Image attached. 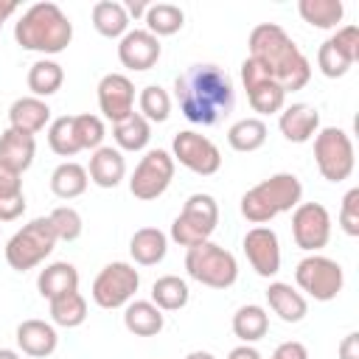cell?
Returning a JSON list of instances; mask_svg holds the SVG:
<instances>
[{
    "instance_id": "9a60e30c",
    "label": "cell",
    "mask_w": 359,
    "mask_h": 359,
    "mask_svg": "<svg viewBox=\"0 0 359 359\" xmlns=\"http://www.w3.org/2000/svg\"><path fill=\"white\" fill-rule=\"evenodd\" d=\"M241 84L247 90V98H250V107L258 112V115H272V112H280L283 104H286V90L269 79V73L252 62L250 56L241 62Z\"/></svg>"
},
{
    "instance_id": "7bdbcfd3",
    "label": "cell",
    "mask_w": 359,
    "mask_h": 359,
    "mask_svg": "<svg viewBox=\"0 0 359 359\" xmlns=\"http://www.w3.org/2000/svg\"><path fill=\"white\" fill-rule=\"evenodd\" d=\"M339 227L351 238L359 236V188H351L342 196V205H339Z\"/></svg>"
},
{
    "instance_id": "e0dca14e",
    "label": "cell",
    "mask_w": 359,
    "mask_h": 359,
    "mask_svg": "<svg viewBox=\"0 0 359 359\" xmlns=\"http://www.w3.org/2000/svg\"><path fill=\"white\" fill-rule=\"evenodd\" d=\"M98 107L109 123H121L135 112V84L123 73H107L98 81Z\"/></svg>"
},
{
    "instance_id": "836d02e7",
    "label": "cell",
    "mask_w": 359,
    "mask_h": 359,
    "mask_svg": "<svg viewBox=\"0 0 359 359\" xmlns=\"http://www.w3.org/2000/svg\"><path fill=\"white\" fill-rule=\"evenodd\" d=\"M266 132L269 129L261 118H241L227 129V143H230L233 151L250 154V151H255L266 143Z\"/></svg>"
},
{
    "instance_id": "c3c4849f",
    "label": "cell",
    "mask_w": 359,
    "mask_h": 359,
    "mask_svg": "<svg viewBox=\"0 0 359 359\" xmlns=\"http://www.w3.org/2000/svg\"><path fill=\"white\" fill-rule=\"evenodd\" d=\"M17 11V0H0V31H3V22Z\"/></svg>"
},
{
    "instance_id": "8d00e7d4",
    "label": "cell",
    "mask_w": 359,
    "mask_h": 359,
    "mask_svg": "<svg viewBox=\"0 0 359 359\" xmlns=\"http://www.w3.org/2000/svg\"><path fill=\"white\" fill-rule=\"evenodd\" d=\"M25 213L22 180L11 171L0 168V222H14Z\"/></svg>"
},
{
    "instance_id": "f35d334b",
    "label": "cell",
    "mask_w": 359,
    "mask_h": 359,
    "mask_svg": "<svg viewBox=\"0 0 359 359\" xmlns=\"http://www.w3.org/2000/svg\"><path fill=\"white\" fill-rule=\"evenodd\" d=\"M48 146L59 157H73L81 151L76 140V129H73V115H59L48 123Z\"/></svg>"
},
{
    "instance_id": "2e32d148",
    "label": "cell",
    "mask_w": 359,
    "mask_h": 359,
    "mask_svg": "<svg viewBox=\"0 0 359 359\" xmlns=\"http://www.w3.org/2000/svg\"><path fill=\"white\" fill-rule=\"evenodd\" d=\"M244 255L261 278H275L280 272V241L266 224H255L244 236Z\"/></svg>"
},
{
    "instance_id": "f1b7e54d",
    "label": "cell",
    "mask_w": 359,
    "mask_h": 359,
    "mask_svg": "<svg viewBox=\"0 0 359 359\" xmlns=\"http://www.w3.org/2000/svg\"><path fill=\"white\" fill-rule=\"evenodd\" d=\"M93 28L107 39H121L129 31V14L118 0H98L93 6Z\"/></svg>"
},
{
    "instance_id": "603a6c76",
    "label": "cell",
    "mask_w": 359,
    "mask_h": 359,
    "mask_svg": "<svg viewBox=\"0 0 359 359\" xmlns=\"http://www.w3.org/2000/svg\"><path fill=\"white\" fill-rule=\"evenodd\" d=\"M90 182H95L98 188H115L121 185V180L126 177V160L123 151L112 149V146H101L90 154V168H87Z\"/></svg>"
},
{
    "instance_id": "7dc6e473",
    "label": "cell",
    "mask_w": 359,
    "mask_h": 359,
    "mask_svg": "<svg viewBox=\"0 0 359 359\" xmlns=\"http://www.w3.org/2000/svg\"><path fill=\"white\" fill-rule=\"evenodd\" d=\"M227 359H264L252 345H238V348H233L230 353H227Z\"/></svg>"
},
{
    "instance_id": "7a4b0ae2",
    "label": "cell",
    "mask_w": 359,
    "mask_h": 359,
    "mask_svg": "<svg viewBox=\"0 0 359 359\" xmlns=\"http://www.w3.org/2000/svg\"><path fill=\"white\" fill-rule=\"evenodd\" d=\"M250 59L258 62L269 79H275L286 93L303 90L311 79V65L294 39L278 22H258L247 39Z\"/></svg>"
},
{
    "instance_id": "7402d4cb",
    "label": "cell",
    "mask_w": 359,
    "mask_h": 359,
    "mask_svg": "<svg viewBox=\"0 0 359 359\" xmlns=\"http://www.w3.org/2000/svg\"><path fill=\"white\" fill-rule=\"evenodd\" d=\"M50 123V107L36 95H22L8 107V126L22 135H36Z\"/></svg>"
},
{
    "instance_id": "681fc988",
    "label": "cell",
    "mask_w": 359,
    "mask_h": 359,
    "mask_svg": "<svg viewBox=\"0 0 359 359\" xmlns=\"http://www.w3.org/2000/svg\"><path fill=\"white\" fill-rule=\"evenodd\" d=\"M185 359H216V356H213L210 351H191Z\"/></svg>"
},
{
    "instance_id": "b9f144b4",
    "label": "cell",
    "mask_w": 359,
    "mask_h": 359,
    "mask_svg": "<svg viewBox=\"0 0 359 359\" xmlns=\"http://www.w3.org/2000/svg\"><path fill=\"white\" fill-rule=\"evenodd\" d=\"M50 224H53V233L59 241H76L84 230V222H81V213L70 205H59L50 210Z\"/></svg>"
},
{
    "instance_id": "d590c367",
    "label": "cell",
    "mask_w": 359,
    "mask_h": 359,
    "mask_svg": "<svg viewBox=\"0 0 359 359\" xmlns=\"http://www.w3.org/2000/svg\"><path fill=\"white\" fill-rule=\"evenodd\" d=\"M297 11L309 25L328 31V28H337L342 22L345 6H342V0H300Z\"/></svg>"
},
{
    "instance_id": "1f68e13d",
    "label": "cell",
    "mask_w": 359,
    "mask_h": 359,
    "mask_svg": "<svg viewBox=\"0 0 359 359\" xmlns=\"http://www.w3.org/2000/svg\"><path fill=\"white\" fill-rule=\"evenodd\" d=\"M269 331V314L264 306H255V303H247L241 306L236 314H233V334L250 345V342H258L261 337H266Z\"/></svg>"
},
{
    "instance_id": "f6af8a7d",
    "label": "cell",
    "mask_w": 359,
    "mask_h": 359,
    "mask_svg": "<svg viewBox=\"0 0 359 359\" xmlns=\"http://www.w3.org/2000/svg\"><path fill=\"white\" fill-rule=\"evenodd\" d=\"M339 359H359V331H351L342 337L339 348H337Z\"/></svg>"
},
{
    "instance_id": "d4e9b609",
    "label": "cell",
    "mask_w": 359,
    "mask_h": 359,
    "mask_svg": "<svg viewBox=\"0 0 359 359\" xmlns=\"http://www.w3.org/2000/svg\"><path fill=\"white\" fill-rule=\"evenodd\" d=\"M36 289L45 300H56L67 292H79V269L67 261H53L36 275Z\"/></svg>"
},
{
    "instance_id": "60d3db41",
    "label": "cell",
    "mask_w": 359,
    "mask_h": 359,
    "mask_svg": "<svg viewBox=\"0 0 359 359\" xmlns=\"http://www.w3.org/2000/svg\"><path fill=\"white\" fill-rule=\"evenodd\" d=\"M73 129H76V140H79L81 151H84V149H93V151L101 149L107 129H104V121H101L98 115H90V112L73 115Z\"/></svg>"
},
{
    "instance_id": "8fae6325",
    "label": "cell",
    "mask_w": 359,
    "mask_h": 359,
    "mask_svg": "<svg viewBox=\"0 0 359 359\" xmlns=\"http://www.w3.org/2000/svg\"><path fill=\"white\" fill-rule=\"evenodd\" d=\"M137 286H140L137 269H135L132 264H126V261H112V264H107V266L95 275L90 294H93L95 306L112 311V309L126 306V303L135 297Z\"/></svg>"
},
{
    "instance_id": "ee69618b",
    "label": "cell",
    "mask_w": 359,
    "mask_h": 359,
    "mask_svg": "<svg viewBox=\"0 0 359 359\" xmlns=\"http://www.w3.org/2000/svg\"><path fill=\"white\" fill-rule=\"evenodd\" d=\"M269 359H309V351H306V345H303V342L289 339V342H280Z\"/></svg>"
},
{
    "instance_id": "ac0fdd59",
    "label": "cell",
    "mask_w": 359,
    "mask_h": 359,
    "mask_svg": "<svg viewBox=\"0 0 359 359\" xmlns=\"http://www.w3.org/2000/svg\"><path fill=\"white\" fill-rule=\"evenodd\" d=\"M163 48L160 39L154 34H149L146 28H129L121 39H118V59L126 70H151L160 59Z\"/></svg>"
},
{
    "instance_id": "e575fe53",
    "label": "cell",
    "mask_w": 359,
    "mask_h": 359,
    "mask_svg": "<svg viewBox=\"0 0 359 359\" xmlns=\"http://www.w3.org/2000/svg\"><path fill=\"white\" fill-rule=\"evenodd\" d=\"M188 297H191L188 283L180 275H163L151 283V303L160 311H180L188 303Z\"/></svg>"
},
{
    "instance_id": "277c9868",
    "label": "cell",
    "mask_w": 359,
    "mask_h": 359,
    "mask_svg": "<svg viewBox=\"0 0 359 359\" xmlns=\"http://www.w3.org/2000/svg\"><path fill=\"white\" fill-rule=\"evenodd\" d=\"M303 199V185L294 174L289 171H280V174H272L266 180H261L258 185H252L250 191H244L241 196V216L252 224H266L272 222L275 216L286 213V210H294Z\"/></svg>"
},
{
    "instance_id": "f907efd6",
    "label": "cell",
    "mask_w": 359,
    "mask_h": 359,
    "mask_svg": "<svg viewBox=\"0 0 359 359\" xmlns=\"http://www.w3.org/2000/svg\"><path fill=\"white\" fill-rule=\"evenodd\" d=\"M0 359H20V353L11 348H0Z\"/></svg>"
},
{
    "instance_id": "52a82bcc",
    "label": "cell",
    "mask_w": 359,
    "mask_h": 359,
    "mask_svg": "<svg viewBox=\"0 0 359 359\" xmlns=\"http://www.w3.org/2000/svg\"><path fill=\"white\" fill-rule=\"evenodd\" d=\"M219 224V205L210 194H191L180 210V216L171 224V238L180 247H194L202 241H210L213 230Z\"/></svg>"
},
{
    "instance_id": "ba28073f",
    "label": "cell",
    "mask_w": 359,
    "mask_h": 359,
    "mask_svg": "<svg viewBox=\"0 0 359 359\" xmlns=\"http://www.w3.org/2000/svg\"><path fill=\"white\" fill-rule=\"evenodd\" d=\"M314 160H317V168H320L323 180L342 182L353 174V165H356L353 140L348 137L345 129L325 126L314 135Z\"/></svg>"
},
{
    "instance_id": "30bf717a",
    "label": "cell",
    "mask_w": 359,
    "mask_h": 359,
    "mask_svg": "<svg viewBox=\"0 0 359 359\" xmlns=\"http://www.w3.org/2000/svg\"><path fill=\"white\" fill-rule=\"evenodd\" d=\"M174 168H177V163L165 149H149L129 177L132 196L140 202H151V199L163 196L174 180Z\"/></svg>"
},
{
    "instance_id": "cb8c5ba5",
    "label": "cell",
    "mask_w": 359,
    "mask_h": 359,
    "mask_svg": "<svg viewBox=\"0 0 359 359\" xmlns=\"http://www.w3.org/2000/svg\"><path fill=\"white\" fill-rule=\"evenodd\" d=\"M266 303L283 323H300L309 314V303L303 292H297L292 283H283V280H272L266 286Z\"/></svg>"
},
{
    "instance_id": "4316f807",
    "label": "cell",
    "mask_w": 359,
    "mask_h": 359,
    "mask_svg": "<svg viewBox=\"0 0 359 359\" xmlns=\"http://www.w3.org/2000/svg\"><path fill=\"white\" fill-rule=\"evenodd\" d=\"M168 252V236L160 227H140L129 241V255L140 266H154Z\"/></svg>"
},
{
    "instance_id": "8992f818",
    "label": "cell",
    "mask_w": 359,
    "mask_h": 359,
    "mask_svg": "<svg viewBox=\"0 0 359 359\" xmlns=\"http://www.w3.org/2000/svg\"><path fill=\"white\" fill-rule=\"evenodd\" d=\"M185 269L188 275L210 289H227L238 278V261L230 250H224L216 241H202L188 247L185 252Z\"/></svg>"
},
{
    "instance_id": "3957f363",
    "label": "cell",
    "mask_w": 359,
    "mask_h": 359,
    "mask_svg": "<svg viewBox=\"0 0 359 359\" xmlns=\"http://www.w3.org/2000/svg\"><path fill=\"white\" fill-rule=\"evenodd\" d=\"M14 39L22 50H34L48 56L62 53L73 39V22L70 17L50 0H39L22 11V17L14 22Z\"/></svg>"
},
{
    "instance_id": "f546056e",
    "label": "cell",
    "mask_w": 359,
    "mask_h": 359,
    "mask_svg": "<svg viewBox=\"0 0 359 359\" xmlns=\"http://www.w3.org/2000/svg\"><path fill=\"white\" fill-rule=\"evenodd\" d=\"M112 137L118 143V151H143L151 140V123L140 112H132L121 123H112Z\"/></svg>"
},
{
    "instance_id": "4fadbf2b",
    "label": "cell",
    "mask_w": 359,
    "mask_h": 359,
    "mask_svg": "<svg viewBox=\"0 0 359 359\" xmlns=\"http://www.w3.org/2000/svg\"><path fill=\"white\" fill-rule=\"evenodd\" d=\"M359 59V28L356 25H342L337 28L317 50V67L325 79H339L345 76Z\"/></svg>"
},
{
    "instance_id": "83f0119b",
    "label": "cell",
    "mask_w": 359,
    "mask_h": 359,
    "mask_svg": "<svg viewBox=\"0 0 359 359\" xmlns=\"http://www.w3.org/2000/svg\"><path fill=\"white\" fill-rule=\"evenodd\" d=\"M90 185V177H87V168L81 163H73V160H65L53 168L50 174V191L53 196L59 199H76L87 191Z\"/></svg>"
},
{
    "instance_id": "5bb4252c",
    "label": "cell",
    "mask_w": 359,
    "mask_h": 359,
    "mask_svg": "<svg viewBox=\"0 0 359 359\" xmlns=\"http://www.w3.org/2000/svg\"><path fill=\"white\" fill-rule=\"evenodd\" d=\"M294 244L306 252H320L331 238V213L320 202H300L292 210Z\"/></svg>"
},
{
    "instance_id": "7c38bea8",
    "label": "cell",
    "mask_w": 359,
    "mask_h": 359,
    "mask_svg": "<svg viewBox=\"0 0 359 359\" xmlns=\"http://www.w3.org/2000/svg\"><path fill=\"white\" fill-rule=\"evenodd\" d=\"M171 157H174V163L185 165L188 171H194L199 177H210V174H216L222 168L219 146L210 137H205V135H199L194 129H182V132L174 135Z\"/></svg>"
},
{
    "instance_id": "d6986e66",
    "label": "cell",
    "mask_w": 359,
    "mask_h": 359,
    "mask_svg": "<svg viewBox=\"0 0 359 359\" xmlns=\"http://www.w3.org/2000/svg\"><path fill=\"white\" fill-rule=\"evenodd\" d=\"M36 157V140L31 135H22L17 129H3L0 132V168L22 177Z\"/></svg>"
},
{
    "instance_id": "9c48e42d",
    "label": "cell",
    "mask_w": 359,
    "mask_h": 359,
    "mask_svg": "<svg viewBox=\"0 0 359 359\" xmlns=\"http://www.w3.org/2000/svg\"><path fill=\"white\" fill-rule=\"evenodd\" d=\"M294 283L300 286V292H306L309 297L320 300V303H328L334 300L342 286H345V272L342 266L328 258V255H320V252H311L306 255L297 269H294Z\"/></svg>"
},
{
    "instance_id": "d6a6232c",
    "label": "cell",
    "mask_w": 359,
    "mask_h": 359,
    "mask_svg": "<svg viewBox=\"0 0 359 359\" xmlns=\"http://www.w3.org/2000/svg\"><path fill=\"white\" fill-rule=\"evenodd\" d=\"M143 22H146V31L154 34L157 39L160 36H171L185 25V11L180 6H174V3H149Z\"/></svg>"
},
{
    "instance_id": "484cf974",
    "label": "cell",
    "mask_w": 359,
    "mask_h": 359,
    "mask_svg": "<svg viewBox=\"0 0 359 359\" xmlns=\"http://www.w3.org/2000/svg\"><path fill=\"white\" fill-rule=\"evenodd\" d=\"M123 325L135 337H154L163 331L165 317L151 300H129L123 306Z\"/></svg>"
},
{
    "instance_id": "5b68a950",
    "label": "cell",
    "mask_w": 359,
    "mask_h": 359,
    "mask_svg": "<svg viewBox=\"0 0 359 359\" xmlns=\"http://www.w3.org/2000/svg\"><path fill=\"white\" fill-rule=\"evenodd\" d=\"M56 233H53V224L48 216H39V219H31L28 224H22L8 241H6V261L11 269L17 272H25V269H34L39 266L56 247Z\"/></svg>"
},
{
    "instance_id": "ab89813d",
    "label": "cell",
    "mask_w": 359,
    "mask_h": 359,
    "mask_svg": "<svg viewBox=\"0 0 359 359\" xmlns=\"http://www.w3.org/2000/svg\"><path fill=\"white\" fill-rule=\"evenodd\" d=\"M137 109L149 123H163L171 115V95L160 84H149L137 95Z\"/></svg>"
},
{
    "instance_id": "ffe728a7",
    "label": "cell",
    "mask_w": 359,
    "mask_h": 359,
    "mask_svg": "<svg viewBox=\"0 0 359 359\" xmlns=\"http://www.w3.org/2000/svg\"><path fill=\"white\" fill-rule=\"evenodd\" d=\"M278 129L289 143H309L320 132V112L311 104H289L280 109Z\"/></svg>"
},
{
    "instance_id": "6da1fadb",
    "label": "cell",
    "mask_w": 359,
    "mask_h": 359,
    "mask_svg": "<svg viewBox=\"0 0 359 359\" xmlns=\"http://www.w3.org/2000/svg\"><path fill=\"white\" fill-rule=\"evenodd\" d=\"M174 98L180 112L199 126L222 123L236 107V87L224 67L199 62L174 79Z\"/></svg>"
},
{
    "instance_id": "44dd1931",
    "label": "cell",
    "mask_w": 359,
    "mask_h": 359,
    "mask_svg": "<svg viewBox=\"0 0 359 359\" xmlns=\"http://www.w3.org/2000/svg\"><path fill=\"white\" fill-rule=\"evenodd\" d=\"M14 339L25 356H36V359L50 356L59 345V334H56L53 323H45V320H22L17 325Z\"/></svg>"
},
{
    "instance_id": "bcb514c9",
    "label": "cell",
    "mask_w": 359,
    "mask_h": 359,
    "mask_svg": "<svg viewBox=\"0 0 359 359\" xmlns=\"http://www.w3.org/2000/svg\"><path fill=\"white\" fill-rule=\"evenodd\" d=\"M123 8H126V14H129V20H132V17H135V20H143V17H146L149 3H143V0H126V3H123Z\"/></svg>"
},
{
    "instance_id": "4dcf8cb0",
    "label": "cell",
    "mask_w": 359,
    "mask_h": 359,
    "mask_svg": "<svg viewBox=\"0 0 359 359\" xmlns=\"http://www.w3.org/2000/svg\"><path fill=\"white\" fill-rule=\"evenodd\" d=\"M62 84H65V70H62L59 62L42 56V59H36L28 67V90H31V95H36V98L45 101L48 95L59 93Z\"/></svg>"
},
{
    "instance_id": "74e56055",
    "label": "cell",
    "mask_w": 359,
    "mask_h": 359,
    "mask_svg": "<svg viewBox=\"0 0 359 359\" xmlns=\"http://www.w3.org/2000/svg\"><path fill=\"white\" fill-rule=\"evenodd\" d=\"M48 303H50V320H53V325L79 328L87 320V300L79 292H67V294H62L56 300H48Z\"/></svg>"
}]
</instances>
